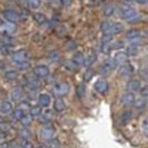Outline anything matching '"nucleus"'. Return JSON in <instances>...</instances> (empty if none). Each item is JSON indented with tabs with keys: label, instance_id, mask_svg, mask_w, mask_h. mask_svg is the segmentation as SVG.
<instances>
[{
	"label": "nucleus",
	"instance_id": "ea45409f",
	"mask_svg": "<svg viewBox=\"0 0 148 148\" xmlns=\"http://www.w3.org/2000/svg\"><path fill=\"white\" fill-rule=\"evenodd\" d=\"M49 58H51V59H58V52H56V51L51 52V53H49Z\"/></svg>",
	"mask_w": 148,
	"mask_h": 148
},
{
	"label": "nucleus",
	"instance_id": "4be33fe9",
	"mask_svg": "<svg viewBox=\"0 0 148 148\" xmlns=\"http://www.w3.org/2000/svg\"><path fill=\"white\" fill-rule=\"evenodd\" d=\"M133 106H136L137 110H144L145 106H147V97H143V99H138V100H134Z\"/></svg>",
	"mask_w": 148,
	"mask_h": 148
},
{
	"label": "nucleus",
	"instance_id": "c03bdc74",
	"mask_svg": "<svg viewBox=\"0 0 148 148\" xmlns=\"http://www.w3.org/2000/svg\"><path fill=\"white\" fill-rule=\"evenodd\" d=\"M3 143H4V134L0 132V144H3Z\"/></svg>",
	"mask_w": 148,
	"mask_h": 148
},
{
	"label": "nucleus",
	"instance_id": "a878e982",
	"mask_svg": "<svg viewBox=\"0 0 148 148\" xmlns=\"http://www.w3.org/2000/svg\"><path fill=\"white\" fill-rule=\"evenodd\" d=\"M40 122H41V123H44V125H47V123H49V122H51V118H52V116H51V112H45V114H40Z\"/></svg>",
	"mask_w": 148,
	"mask_h": 148
},
{
	"label": "nucleus",
	"instance_id": "473e14b6",
	"mask_svg": "<svg viewBox=\"0 0 148 148\" xmlns=\"http://www.w3.org/2000/svg\"><path fill=\"white\" fill-rule=\"evenodd\" d=\"M84 95H85V85L84 84H79L78 86H77V96L81 99Z\"/></svg>",
	"mask_w": 148,
	"mask_h": 148
},
{
	"label": "nucleus",
	"instance_id": "e433bc0d",
	"mask_svg": "<svg viewBox=\"0 0 148 148\" xmlns=\"http://www.w3.org/2000/svg\"><path fill=\"white\" fill-rule=\"evenodd\" d=\"M21 137H23L25 140H26L27 137H30V132H29L27 129H23V130H21Z\"/></svg>",
	"mask_w": 148,
	"mask_h": 148
},
{
	"label": "nucleus",
	"instance_id": "c9c22d12",
	"mask_svg": "<svg viewBox=\"0 0 148 148\" xmlns=\"http://www.w3.org/2000/svg\"><path fill=\"white\" fill-rule=\"evenodd\" d=\"M21 148H34L33 147V144H32V141H29V140H23V141H22V147Z\"/></svg>",
	"mask_w": 148,
	"mask_h": 148
},
{
	"label": "nucleus",
	"instance_id": "393cba45",
	"mask_svg": "<svg viewBox=\"0 0 148 148\" xmlns=\"http://www.w3.org/2000/svg\"><path fill=\"white\" fill-rule=\"evenodd\" d=\"M137 53H138V45H133V44H130L129 48H127L126 55L127 56H136Z\"/></svg>",
	"mask_w": 148,
	"mask_h": 148
},
{
	"label": "nucleus",
	"instance_id": "9b49d317",
	"mask_svg": "<svg viewBox=\"0 0 148 148\" xmlns=\"http://www.w3.org/2000/svg\"><path fill=\"white\" fill-rule=\"evenodd\" d=\"M118 74H119L121 77H130L133 74V66L129 63L122 64L121 67H119V70H118Z\"/></svg>",
	"mask_w": 148,
	"mask_h": 148
},
{
	"label": "nucleus",
	"instance_id": "f704fd0d",
	"mask_svg": "<svg viewBox=\"0 0 148 148\" xmlns=\"http://www.w3.org/2000/svg\"><path fill=\"white\" fill-rule=\"evenodd\" d=\"M15 64H16V67L21 69V70H25V69L29 67V62H27V60H23V62H15Z\"/></svg>",
	"mask_w": 148,
	"mask_h": 148
},
{
	"label": "nucleus",
	"instance_id": "423d86ee",
	"mask_svg": "<svg viewBox=\"0 0 148 148\" xmlns=\"http://www.w3.org/2000/svg\"><path fill=\"white\" fill-rule=\"evenodd\" d=\"M69 89H70V85L67 82H59V84H56L53 86V93L56 96H59V97H62V96H64L69 92Z\"/></svg>",
	"mask_w": 148,
	"mask_h": 148
},
{
	"label": "nucleus",
	"instance_id": "5701e85b",
	"mask_svg": "<svg viewBox=\"0 0 148 148\" xmlns=\"http://www.w3.org/2000/svg\"><path fill=\"white\" fill-rule=\"evenodd\" d=\"M132 116H133L132 111H129V110L123 111V112L121 114V122H122V123H127V122L132 119Z\"/></svg>",
	"mask_w": 148,
	"mask_h": 148
},
{
	"label": "nucleus",
	"instance_id": "bb28decb",
	"mask_svg": "<svg viewBox=\"0 0 148 148\" xmlns=\"http://www.w3.org/2000/svg\"><path fill=\"white\" fill-rule=\"evenodd\" d=\"M32 119H33V116L30 115V114H29V115H25V114H23V116H22L19 121H21V123L23 126H29V125L32 123Z\"/></svg>",
	"mask_w": 148,
	"mask_h": 148
},
{
	"label": "nucleus",
	"instance_id": "c756f323",
	"mask_svg": "<svg viewBox=\"0 0 148 148\" xmlns=\"http://www.w3.org/2000/svg\"><path fill=\"white\" fill-rule=\"evenodd\" d=\"M47 147L48 148H60V143H59L56 138H51L47 141Z\"/></svg>",
	"mask_w": 148,
	"mask_h": 148
},
{
	"label": "nucleus",
	"instance_id": "72a5a7b5",
	"mask_svg": "<svg viewBox=\"0 0 148 148\" xmlns=\"http://www.w3.org/2000/svg\"><path fill=\"white\" fill-rule=\"evenodd\" d=\"M103 12H104V15H106V16L112 15V12H114V7H112L111 4L106 5V7H104V10H103Z\"/></svg>",
	"mask_w": 148,
	"mask_h": 148
},
{
	"label": "nucleus",
	"instance_id": "cd10ccee",
	"mask_svg": "<svg viewBox=\"0 0 148 148\" xmlns=\"http://www.w3.org/2000/svg\"><path fill=\"white\" fill-rule=\"evenodd\" d=\"M25 1H26V4L29 8H38L40 4H41L40 0H25Z\"/></svg>",
	"mask_w": 148,
	"mask_h": 148
},
{
	"label": "nucleus",
	"instance_id": "6ab92c4d",
	"mask_svg": "<svg viewBox=\"0 0 148 148\" xmlns=\"http://www.w3.org/2000/svg\"><path fill=\"white\" fill-rule=\"evenodd\" d=\"M66 108V103H64L63 99H56V100L53 101V110L55 111H63Z\"/></svg>",
	"mask_w": 148,
	"mask_h": 148
},
{
	"label": "nucleus",
	"instance_id": "39448f33",
	"mask_svg": "<svg viewBox=\"0 0 148 148\" xmlns=\"http://www.w3.org/2000/svg\"><path fill=\"white\" fill-rule=\"evenodd\" d=\"M33 74L36 75L37 78H47L49 75V69L45 64H38V66H36L33 69Z\"/></svg>",
	"mask_w": 148,
	"mask_h": 148
},
{
	"label": "nucleus",
	"instance_id": "0eeeda50",
	"mask_svg": "<svg viewBox=\"0 0 148 148\" xmlns=\"http://www.w3.org/2000/svg\"><path fill=\"white\" fill-rule=\"evenodd\" d=\"M129 56L126 55V52H116L114 59H112V64L114 66H122V64L127 63Z\"/></svg>",
	"mask_w": 148,
	"mask_h": 148
},
{
	"label": "nucleus",
	"instance_id": "de8ad7c7",
	"mask_svg": "<svg viewBox=\"0 0 148 148\" xmlns=\"http://www.w3.org/2000/svg\"><path fill=\"white\" fill-rule=\"evenodd\" d=\"M36 148H44V147H36Z\"/></svg>",
	"mask_w": 148,
	"mask_h": 148
},
{
	"label": "nucleus",
	"instance_id": "20e7f679",
	"mask_svg": "<svg viewBox=\"0 0 148 148\" xmlns=\"http://www.w3.org/2000/svg\"><path fill=\"white\" fill-rule=\"evenodd\" d=\"M53 134H55V127L51 126V125H45L40 130V138L44 140V141H48V140L53 138Z\"/></svg>",
	"mask_w": 148,
	"mask_h": 148
},
{
	"label": "nucleus",
	"instance_id": "f3484780",
	"mask_svg": "<svg viewBox=\"0 0 148 148\" xmlns=\"http://www.w3.org/2000/svg\"><path fill=\"white\" fill-rule=\"evenodd\" d=\"M12 104H11L10 100H3L1 103H0V111L1 112H4V114H10V112H12Z\"/></svg>",
	"mask_w": 148,
	"mask_h": 148
},
{
	"label": "nucleus",
	"instance_id": "412c9836",
	"mask_svg": "<svg viewBox=\"0 0 148 148\" xmlns=\"http://www.w3.org/2000/svg\"><path fill=\"white\" fill-rule=\"evenodd\" d=\"M4 78L7 81H14V79L18 78V73H16V70H7L4 71Z\"/></svg>",
	"mask_w": 148,
	"mask_h": 148
},
{
	"label": "nucleus",
	"instance_id": "2eb2a0df",
	"mask_svg": "<svg viewBox=\"0 0 148 148\" xmlns=\"http://www.w3.org/2000/svg\"><path fill=\"white\" fill-rule=\"evenodd\" d=\"M141 88V82L138 81V79H130L126 85V89L129 92H134V90H138Z\"/></svg>",
	"mask_w": 148,
	"mask_h": 148
},
{
	"label": "nucleus",
	"instance_id": "dca6fc26",
	"mask_svg": "<svg viewBox=\"0 0 148 148\" xmlns=\"http://www.w3.org/2000/svg\"><path fill=\"white\" fill-rule=\"evenodd\" d=\"M123 30V26H122L119 22H111V26H110V30H108V34L111 36H114V34H118V33H121Z\"/></svg>",
	"mask_w": 148,
	"mask_h": 148
},
{
	"label": "nucleus",
	"instance_id": "79ce46f5",
	"mask_svg": "<svg viewBox=\"0 0 148 148\" xmlns=\"http://www.w3.org/2000/svg\"><path fill=\"white\" fill-rule=\"evenodd\" d=\"M133 1H136L138 4H147L148 3V0H133Z\"/></svg>",
	"mask_w": 148,
	"mask_h": 148
},
{
	"label": "nucleus",
	"instance_id": "c85d7f7f",
	"mask_svg": "<svg viewBox=\"0 0 148 148\" xmlns=\"http://www.w3.org/2000/svg\"><path fill=\"white\" fill-rule=\"evenodd\" d=\"M12 118L14 119H16V121H19L22 116H23V110H21V108H16V110H12Z\"/></svg>",
	"mask_w": 148,
	"mask_h": 148
},
{
	"label": "nucleus",
	"instance_id": "2f4dec72",
	"mask_svg": "<svg viewBox=\"0 0 148 148\" xmlns=\"http://www.w3.org/2000/svg\"><path fill=\"white\" fill-rule=\"evenodd\" d=\"M110 26H111V22L104 21V22H101L100 29L103 30V33H108V30H110Z\"/></svg>",
	"mask_w": 148,
	"mask_h": 148
},
{
	"label": "nucleus",
	"instance_id": "f257e3e1",
	"mask_svg": "<svg viewBox=\"0 0 148 148\" xmlns=\"http://www.w3.org/2000/svg\"><path fill=\"white\" fill-rule=\"evenodd\" d=\"M119 15L125 19V21H129V22H134L137 21L138 18V12L133 7L130 5H121L119 7Z\"/></svg>",
	"mask_w": 148,
	"mask_h": 148
},
{
	"label": "nucleus",
	"instance_id": "7ed1b4c3",
	"mask_svg": "<svg viewBox=\"0 0 148 148\" xmlns=\"http://www.w3.org/2000/svg\"><path fill=\"white\" fill-rule=\"evenodd\" d=\"M3 18L5 19V22L16 23V22L21 19V15H19V12H16L15 10H10V8H7V10L3 11Z\"/></svg>",
	"mask_w": 148,
	"mask_h": 148
},
{
	"label": "nucleus",
	"instance_id": "aec40b11",
	"mask_svg": "<svg viewBox=\"0 0 148 148\" xmlns=\"http://www.w3.org/2000/svg\"><path fill=\"white\" fill-rule=\"evenodd\" d=\"M112 66H114V64H112V60H104L103 64H101V67H100V73L107 74L111 69H112Z\"/></svg>",
	"mask_w": 148,
	"mask_h": 148
},
{
	"label": "nucleus",
	"instance_id": "4c0bfd02",
	"mask_svg": "<svg viewBox=\"0 0 148 148\" xmlns=\"http://www.w3.org/2000/svg\"><path fill=\"white\" fill-rule=\"evenodd\" d=\"M138 90H141V93H143V97H147V95H148V90H147V86H145V85H144V86H143V89L140 88V89H138Z\"/></svg>",
	"mask_w": 148,
	"mask_h": 148
},
{
	"label": "nucleus",
	"instance_id": "1a4fd4ad",
	"mask_svg": "<svg viewBox=\"0 0 148 148\" xmlns=\"http://www.w3.org/2000/svg\"><path fill=\"white\" fill-rule=\"evenodd\" d=\"M11 97H12V100H15V101H22L23 97H25V90H23V88L15 86L14 89L11 90Z\"/></svg>",
	"mask_w": 148,
	"mask_h": 148
},
{
	"label": "nucleus",
	"instance_id": "f03ea898",
	"mask_svg": "<svg viewBox=\"0 0 148 148\" xmlns=\"http://www.w3.org/2000/svg\"><path fill=\"white\" fill-rule=\"evenodd\" d=\"M144 37V34L137 29H133V30H129L126 33V38L130 41V44L133 45H140L141 44V38Z\"/></svg>",
	"mask_w": 148,
	"mask_h": 148
},
{
	"label": "nucleus",
	"instance_id": "7c9ffc66",
	"mask_svg": "<svg viewBox=\"0 0 148 148\" xmlns=\"http://www.w3.org/2000/svg\"><path fill=\"white\" fill-rule=\"evenodd\" d=\"M40 114H41V107H40V106L30 107V115H32V116H38Z\"/></svg>",
	"mask_w": 148,
	"mask_h": 148
},
{
	"label": "nucleus",
	"instance_id": "37998d69",
	"mask_svg": "<svg viewBox=\"0 0 148 148\" xmlns=\"http://www.w3.org/2000/svg\"><path fill=\"white\" fill-rule=\"evenodd\" d=\"M143 129H144V133L147 134V119H144L143 122Z\"/></svg>",
	"mask_w": 148,
	"mask_h": 148
},
{
	"label": "nucleus",
	"instance_id": "49530a36",
	"mask_svg": "<svg viewBox=\"0 0 148 148\" xmlns=\"http://www.w3.org/2000/svg\"><path fill=\"white\" fill-rule=\"evenodd\" d=\"M126 1H133V0H126Z\"/></svg>",
	"mask_w": 148,
	"mask_h": 148
},
{
	"label": "nucleus",
	"instance_id": "a19ab883",
	"mask_svg": "<svg viewBox=\"0 0 148 148\" xmlns=\"http://www.w3.org/2000/svg\"><path fill=\"white\" fill-rule=\"evenodd\" d=\"M92 75H93V71H92V70H89V71H88V74L85 75V78H86V79H90V78H92Z\"/></svg>",
	"mask_w": 148,
	"mask_h": 148
},
{
	"label": "nucleus",
	"instance_id": "6e6552de",
	"mask_svg": "<svg viewBox=\"0 0 148 148\" xmlns=\"http://www.w3.org/2000/svg\"><path fill=\"white\" fill-rule=\"evenodd\" d=\"M27 59H29V52H27L26 49H19V51H16V52L12 53L14 63H15V62H23V60H27Z\"/></svg>",
	"mask_w": 148,
	"mask_h": 148
},
{
	"label": "nucleus",
	"instance_id": "a18cd8bd",
	"mask_svg": "<svg viewBox=\"0 0 148 148\" xmlns=\"http://www.w3.org/2000/svg\"><path fill=\"white\" fill-rule=\"evenodd\" d=\"M67 47H69L70 49H71V48H75V42H69V44H67Z\"/></svg>",
	"mask_w": 148,
	"mask_h": 148
},
{
	"label": "nucleus",
	"instance_id": "b1692460",
	"mask_svg": "<svg viewBox=\"0 0 148 148\" xmlns=\"http://www.w3.org/2000/svg\"><path fill=\"white\" fill-rule=\"evenodd\" d=\"M33 18H34V21H36L38 25H44V23L47 22L45 15H44V14H41V12H36V14L33 15Z\"/></svg>",
	"mask_w": 148,
	"mask_h": 148
},
{
	"label": "nucleus",
	"instance_id": "9d476101",
	"mask_svg": "<svg viewBox=\"0 0 148 148\" xmlns=\"http://www.w3.org/2000/svg\"><path fill=\"white\" fill-rule=\"evenodd\" d=\"M134 100H136V96L133 95V92H129V90H127L126 93H123L121 97L122 104H125V106H133Z\"/></svg>",
	"mask_w": 148,
	"mask_h": 148
},
{
	"label": "nucleus",
	"instance_id": "09e8293b",
	"mask_svg": "<svg viewBox=\"0 0 148 148\" xmlns=\"http://www.w3.org/2000/svg\"><path fill=\"white\" fill-rule=\"evenodd\" d=\"M15 148H21V147H15Z\"/></svg>",
	"mask_w": 148,
	"mask_h": 148
},
{
	"label": "nucleus",
	"instance_id": "58836bf2",
	"mask_svg": "<svg viewBox=\"0 0 148 148\" xmlns=\"http://www.w3.org/2000/svg\"><path fill=\"white\" fill-rule=\"evenodd\" d=\"M60 3H62L64 7H67V5H70L73 3V0H60Z\"/></svg>",
	"mask_w": 148,
	"mask_h": 148
},
{
	"label": "nucleus",
	"instance_id": "4468645a",
	"mask_svg": "<svg viewBox=\"0 0 148 148\" xmlns=\"http://www.w3.org/2000/svg\"><path fill=\"white\" fill-rule=\"evenodd\" d=\"M51 104V96L47 93H41L38 96V106L40 107H48Z\"/></svg>",
	"mask_w": 148,
	"mask_h": 148
},
{
	"label": "nucleus",
	"instance_id": "ddd939ff",
	"mask_svg": "<svg viewBox=\"0 0 148 148\" xmlns=\"http://www.w3.org/2000/svg\"><path fill=\"white\" fill-rule=\"evenodd\" d=\"M15 23H11V22H5L3 25H0V30L4 33L5 36H10L12 33L15 32Z\"/></svg>",
	"mask_w": 148,
	"mask_h": 148
},
{
	"label": "nucleus",
	"instance_id": "8fccbe9b",
	"mask_svg": "<svg viewBox=\"0 0 148 148\" xmlns=\"http://www.w3.org/2000/svg\"><path fill=\"white\" fill-rule=\"evenodd\" d=\"M48 1H52V0H48Z\"/></svg>",
	"mask_w": 148,
	"mask_h": 148
},
{
	"label": "nucleus",
	"instance_id": "f8f14e48",
	"mask_svg": "<svg viewBox=\"0 0 148 148\" xmlns=\"http://www.w3.org/2000/svg\"><path fill=\"white\" fill-rule=\"evenodd\" d=\"M95 90L96 92H99V93H106L107 90H108V82H107L106 79H97L95 84Z\"/></svg>",
	"mask_w": 148,
	"mask_h": 148
},
{
	"label": "nucleus",
	"instance_id": "a211bd4d",
	"mask_svg": "<svg viewBox=\"0 0 148 148\" xmlns=\"http://www.w3.org/2000/svg\"><path fill=\"white\" fill-rule=\"evenodd\" d=\"M71 62L74 63V66H75V67H79V66H82V64L85 63V56L81 52H77L75 55H74V58H73V60H71Z\"/></svg>",
	"mask_w": 148,
	"mask_h": 148
}]
</instances>
